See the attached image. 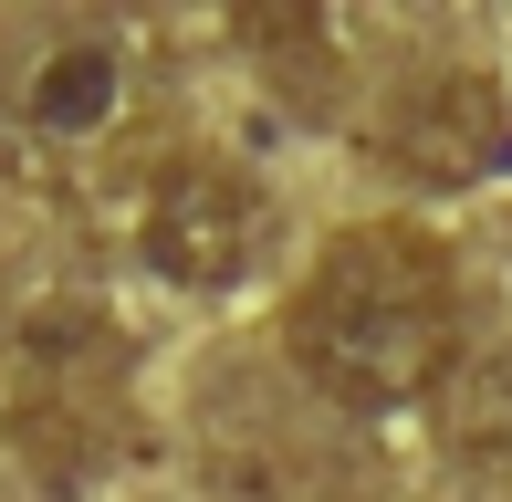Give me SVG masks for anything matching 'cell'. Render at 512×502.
<instances>
[{
  "label": "cell",
  "instance_id": "obj_1",
  "mask_svg": "<svg viewBox=\"0 0 512 502\" xmlns=\"http://www.w3.org/2000/svg\"><path fill=\"white\" fill-rule=\"evenodd\" d=\"M283 346L314 398L335 408H408L460 377V272L408 220H356L314 251L283 304Z\"/></svg>",
  "mask_w": 512,
  "mask_h": 502
},
{
  "label": "cell",
  "instance_id": "obj_2",
  "mask_svg": "<svg viewBox=\"0 0 512 502\" xmlns=\"http://www.w3.org/2000/svg\"><path fill=\"white\" fill-rule=\"evenodd\" d=\"M272 251V199L220 157H168L136 199V262L178 293H230Z\"/></svg>",
  "mask_w": 512,
  "mask_h": 502
},
{
  "label": "cell",
  "instance_id": "obj_3",
  "mask_svg": "<svg viewBox=\"0 0 512 502\" xmlns=\"http://www.w3.org/2000/svg\"><path fill=\"white\" fill-rule=\"evenodd\" d=\"M387 168L418 178V189H481V178H512V95L471 63L450 74H418L398 105H387Z\"/></svg>",
  "mask_w": 512,
  "mask_h": 502
},
{
  "label": "cell",
  "instance_id": "obj_4",
  "mask_svg": "<svg viewBox=\"0 0 512 502\" xmlns=\"http://www.w3.org/2000/svg\"><path fill=\"white\" fill-rule=\"evenodd\" d=\"M126 116V63L105 53V42H53L32 74V126L42 136H95Z\"/></svg>",
  "mask_w": 512,
  "mask_h": 502
},
{
  "label": "cell",
  "instance_id": "obj_5",
  "mask_svg": "<svg viewBox=\"0 0 512 502\" xmlns=\"http://www.w3.org/2000/svg\"><path fill=\"white\" fill-rule=\"evenodd\" d=\"M450 450L471 471H512V346L460 356V377H450Z\"/></svg>",
  "mask_w": 512,
  "mask_h": 502
},
{
  "label": "cell",
  "instance_id": "obj_6",
  "mask_svg": "<svg viewBox=\"0 0 512 502\" xmlns=\"http://www.w3.org/2000/svg\"><path fill=\"white\" fill-rule=\"evenodd\" d=\"M11 346L32 356V367H95V356H105V314L95 304H42Z\"/></svg>",
  "mask_w": 512,
  "mask_h": 502
},
{
  "label": "cell",
  "instance_id": "obj_7",
  "mask_svg": "<svg viewBox=\"0 0 512 502\" xmlns=\"http://www.w3.org/2000/svg\"><path fill=\"white\" fill-rule=\"evenodd\" d=\"M0 346H11V335H0Z\"/></svg>",
  "mask_w": 512,
  "mask_h": 502
}]
</instances>
